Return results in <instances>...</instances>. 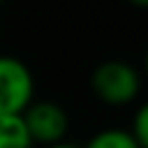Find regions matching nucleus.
<instances>
[{
	"mask_svg": "<svg viewBox=\"0 0 148 148\" xmlns=\"http://www.w3.org/2000/svg\"><path fill=\"white\" fill-rule=\"evenodd\" d=\"M90 88L95 97L106 106H127L141 92L139 72L118 58L99 62L90 74Z\"/></svg>",
	"mask_w": 148,
	"mask_h": 148,
	"instance_id": "obj_1",
	"label": "nucleus"
},
{
	"mask_svg": "<svg viewBox=\"0 0 148 148\" xmlns=\"http://www.w3.org/2000/svg\"><path fill=\"white\" fill-rule=\"evenodd\" d=\"M23 118V125L28 130V136L35 143L39 146H53V143H60L65 141L67 132H69V118H67V111L51 102V99H32L25 111L21 113Z\"/></svg>",
	"mask_w": 148,
	"mask_h": 148,
	"instance_id": "obj_2",
	"label": "nucleus"
},
{
	"mask_svg": "<svg viewBox=\"0 0 148 148\" xmlns=\"http://www.w3.org/2000/svg\"><path fill=\"white\" fill-rule=\"evenodd\" d=\"M32 99L35 79L30 67L14 56H0V113H23Z\"/></svg>",
	"mask_w": 148,
	"mask_h": 148,
	"instance_id": "obj_3",
	"label": "nucleus"
},
{
	"mask_svg": "<svg viewBox=\"0 0 148 148\" xmlns=\"http://www.w3.org/2000/svg\"><path fill=\"white\" fill-rule=\"evenodd\" d=\"M0 148H32L21 113H0Z\"/></svg>",
	"mask_w": 148,
	"mask_h": 148,
	"instance_id": "obj_4",
	"label": "nucleus"
},
{
	"mask_svg": "<svg viewBox=\"0 0 148 148\" xmlns=\"http://www.w3.org/2000/svg\"><path fill=\"white\" fill-rule=\"evenodd\" d=\"M83 148H139V143L134 141L130 130L109 127V130H102V132L92 134L90 141Z\"/></svg>",
	"mask_w": 148,
	"mask_h": 148,
	"instance_id": "obj_5",
	"label": "nucleus"
},
{
	"mask_svg": "<svg viewBox=\"0 0 148 148\" xmlns=\"http://www.w3.org/2000/svg\"><path fill=\"white\" fill-rule=\"evenodd\" d=\"M130 132H132L134 141L139 143V148H148V102H143V104L136 109Z\"/></svg>",
	"mask_w": 148,
	"mask_h": 148,
	"instance_id": "obj_6",
	"label": "nucleus"
},
{
	"mask_svg": "<svg viewBox=\"0 0 148 148\" xmlns=\"http://www.w3.org/2000/svg\"><path fill=\"white\" fill-rule=\"evenodd\" d=\"M46 148H76V146L67 143V141H60V143H53V146H46Z\"/></svg>",
	"mask_w": 148,
	"mask_h": 148,
	"instance_id": "obj_7",
	"label": "nucleus"
},
{
	"mask_svg": "<svg viewBox=\"0 0 148 148\" xmlns=\"http://www.w3.org/2000/svg\"><path fill=\"white\" fill-rule=\"evenodd\" d=\"M127 2H132L134 7H148V0H127Z\"/></svg>",
	"mask_w": 148,
	"mask_h": 148,
	"instance_id": "obj_8",
	"label": "nucleus"
},
{
	"mask_svg": "<svg viewBox=\"0 0 148 148\" xmlns=\"http://www.w3.org/2000/svg\"><path fill=\"white\" fill-rule=\"evenodd\" d=\"M143 65H146V72H148V49H146V58H143Z\"/></svg>",
	"mask_w": 148,
	"mask_h": 148,
	"instance_id": "obj_9",
	"label": "nucleus"
},
{
	"mask_svg": "<svg viewBox=\"0 0 148 148\" xmlns=\"http://www.w3.org/2000/svg\"><path fill=\"white\" fill-rule=\"evenodd\" d=\"M2 2H5V0H0V5H2Z\"/></svg>",
	"mask_w": 148,
	"mask_h": 148,
	"instance_id": "obj_10",
	"label": "nucleus"
}]
</instances>
